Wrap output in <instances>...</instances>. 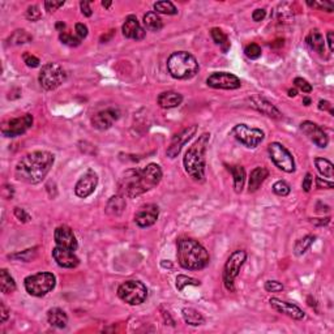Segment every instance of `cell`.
I'll return each mask as SVG.
<instances>
[{"instance_id":"obj_1","label":"cell","mask_w":334,"mask_h":334,"mask_svg":"<svg viewBox=\"0 0 334 334\" xmlns=\"http://www.w3.org/2000/svg\"><path fill=\"white\" fill-rule=\"evenodd\" d=\"M162 179V170L157 163H149L142 169L128 170L119 182V191L125 197L135 199L157 187Z\"/></svg>"},{"instance_id":"obj_2","label":"cell","mask_w":334,"mask_h":334,"mask_svg":"<svg viewBox=\"0 0 334 334\" xmlns=\"http://www.w3.org/2000/svg\"><path fill=\"white\" fill-rule=\"evenodd\" d=\"M55 162L52 153L37 150L24 155L16 166V178L27 184H38L46 178Z\"/></svg>"},{"instance_id":"obj_3","label":"cell","mask_w":334,"mask_h":334,"mask_svg":"<svg viewBox=\"0 0 334 334\" xmlns=\"http://www.w3.org/2000/svg\"><path fill=\"white\" fill-rule=\"evenodd\" d=\"M178 261L183 269L200 270L209 264L210 256L197 240L184 238L178 242Z\"/></svg>"},{"instance_id":"obj_4","label":"cell","mask_w":334,"mask_h":334,"mask_svg":"<svg viewBox=\"0 0 334 334\" xmlns=\"http://www.w3.org/2000/svg\"><path fill=\"white\" fill-rule=\"evenodd\" d=\"M209 140V133H203L193 142L192 146H189L183 158L184 170L195 182H203L205 178V154Z\"/></svg>"},{"instance_id":"obj_5","label":"cell","mask_w":334,"mask_h":334,"mask_svg":"<svg viewBox=\"0 0 334 334\" xmlns=\"http://www.w3.org/2000/svg\"><path fill=\"white\" fill-rule=\"evenodd\" d=\"M167 69L176 80H188L197 74L199 63L192 54L187 51H178L170 55L167 59Z\"/></svg>"},{"instance_id":"obj_6","label":"cell","mask_w":334,"mask_h":334,"mask_svg":"<svg viewBox=\"0 0 334 334\" xmlns=\"http://www.w3.org/2000/svg\"><path fill=\"white\" fill-rule=\"evenodd\" d=\"M56 285V278L52 273L48 272H41V273L33 274L25 278L24 286L27 294L31 297H44L46 294L54 290Z\"/></svg>"},{"instance_id":"obj_7","label":"cell","mask_w":334,"mask_h":334,"mask_svg":"<svg viewBox=\"0 0 334 334\" xmlns=\"http://www.w3.org/2000/svg\"><path fill=\"white\" fill-rule=\"evenodd\" d=\"M118 297L129 306H140L146 301L148 289L140 281H125L119 286Z\"/></svg>"},{"instance_id":"obj_8","label":"cell","mask_w":334,"mask_h":334,"mask_svg":"<svg viewBox=\"0 0 334 334\" xmlns=\"http://www.w3.org/2000/svg\"><path fill=\"white\" fill-rule=\"evenodd\" d=\"M247 260V252L243 250L234 251L230 257L227 259L225 268H223V284L226 290L230 293L235 291V286H234V281L239 276V272L243 267V264Z\"/></svg>"},{"instance_id":"obj_9","label":"cell","mask_w":334,"mask_h":334,"mask_svg":"<svg viewBox=\"0 0 334 334\" xmlns=\"http://www.w3.org/2000/svg\"><path fill=\"white\" fill-rule=\"evenodd\" d=\"M38 80L43 89L54 90L67 80V73L59 63H47L42 67Z\"/></svg>"},{"instance_id":"obj_10","label":"cell","mask_w":334,"mask_h":334,"mask_svg":"<svg viewBox=\"0 0 334 334\" xmlns=\"http://www.w3.org/2000/svg\"><path fill=\"white\" fill-rule=\"evenodd\" d=\"M268 152H269L272 162L277 166L278 169L287 172V174L295 171V161H294L293 154L286 149V146H284L280 142H272L268 146Z\"/></svg>"},{"instance_id":"obj_11","label":"cell","mask_w":334,"mask_h":334,"mask_svg":"<svg viewBox=\"0 0 334 334\" xmlns=\"http://www.w3.org/2000/svg\"><path fill=\"white\" fill-rule=\"evenodd\" d=\"M234 137L247 148L253 149L259 146L265 139L264 132L259 128H251L247 124H237L233 128Z\"/></svg>"},{"instance_id":"obj_12","label":"cell","mask_w":334,"mask_h":334,"mask_svg":"<svg viewBox=\"0 0 334 334\" xmlns=\"http://www.w3.org/2000/svg\"><path fill=\"white\" fill-rule=\"evenodd\" d=\"M206 84L213 89H225V90H235L242 86L240 78L229 72H214L206 78Z\"/></svg>"},{"instance_id":"obj_13","label":"cell","mask_w":334,"mask_h":334,"mask_svg":"<svg viewBox=\"0 0 334 334\" xmlns=\"http://www.w3.org/2000/svg\"><path fill=\"white\" fill-rule=\"evenodd\" d=\"M31 125H33V115L25 114L20 118L10 119L4 123L1 127V133L5 137H17V136L24 135Z\"/></svg>"},{"instance_id":"obj_14","label":"cell","mask_w":334,"mask_h":334,"mask_svg":"<svg viewBox=\"0 0 334 334\" xmlns=\"http://www.w3.org/2000/svg\"><path fill=\"white\" fill-rule=\"evenodd\" d=\"M196 132H197V125H189L187 128L183 129L182 132H179L178 135L174 136V139L171 140V144L166 150V154L169 158H175L179 155V153L182 152L183 146L186 145L187 142L189 140L192 139L193 136L196 135Z\"/></svg>"},{"instance_id":"obj_15","label":"cell","mask_w":334,"mask_h":334,"mask_svg":"<svg viewBox=\"0 0 334 334\" xmlns=\"http://www.w3.org/2000/svg\"><path fill=\"white\" fill-rule=\"evenodd\" d=\"M301 129L304 135L307 136L311 141L314 142L315 145L319 146V148H327L328 144H329V139H328L327 133L320 125H318L316 123L310 122V120H306L301 124Z\"/></svg>"},{"instance_id":"obj_16","label":"cell","mask_w":334,"mask_h":334,"mask_svg":"<svg viewBox=\"0 0 334 334\" xmlns=\"http://www.w3.org/2000/svg\"><path fill=\"white\" fill-rule=\"evenodd\" d=\"M98 184V175L93 170H88L84 175L80 178L76 186H74V193L80 199H86L91 193L94 192Z\"/></svg>"},{"instance_id":"obj_17","label":"cell","mask_w":334,"mask_h":334,"mask_svg":"<svg viewBox=\"0 0 334 334\" xmlns=\"http://www.w3.org/2000/svg\"><path fill=\"white\" fill-rule=\"evenodd\" d=\"M158 206L155 204H146V205H142L135 214V222L139 227L145 229V227L153 226L158 220Z\"/></svg>"},{"instance_id":"obj_18","label":"cell","mask_w":334,"mask_h":334,"mask_svg":"<svg viewBox=\"0 0 334 334\" xmlns=\"http://www.w3.org/2000/svg\"><path fill=\"white\" fill-rule=\"evenodd\" d=\"M119 115H120V112L116 108H106V110H102V111L93 115L91 124L99 131H106V129L111 128L112 124L119 119Z\"/></svg>"},{"instance_id":"obj_19","label":"cell","mask_w":334,"mask_h":334,"mask_svg":"<svg viewBox=\"0 0 334 334\" xmlns=\"http://www.w3.org/2000/svg\"><path fill=\"white\" fill-rule=\"evenodd\" d=\"M269 303L273 310H276L277 312H280L282 315H286V316L294 319V320H303L306 318L304 311L298 307L297 304L281 301L278 298H270Z\"/></svg>"},{"instance_id":"obj_20","label":"cell","mask_w":334,"mask_h":334,"mask_svg":"<svg viewBox=\"0 0 334 334\" xmlns=\"http://www.w3.org/2000/svg\"><path fill=\"white\" fill-rule=\"evenodd\" d=\"M52 257L59 267L65 268V269H73V268L78 267V264H80L78 257L74 255V251L60 246H56L52 250Z\"/></svg>"},{"instance_id":"obj_21","label":"cell","mask_w":334,"mask_h":334,"mask_svg":"<svg viewBox=\"0 0 334 334\" xmlns=\"http://www.w3.org/2000/svg\"><path fill=\"white\" fill-rule=\"evenodd\" d=\"M54 239L56 242V246L64 247L68 250L76 251L78 247L77 239H76V235L73 234V230L71 227L65 226H59L55 229L54 233Z\"/></svg>"},{"instance_id":"obj_22","label":"cell","mask_w":334,"mask_h":334,"mask_svg":"<svg viewBox=\"0 0 334 334\" xmlns=\"http://www.w3.org/2000/svg\"><path fill=\"white\" fill-rule=\"evenodd\" d=\"M248 102H250L251 107H253L255 110L261 112V114L267 115V116L273 119H282V112L272 102L267 101L265 98H261L259 95H252L248 99Z\"/></svg>"},{"instance_id":"obj_23","label":"cell","mask_w":334,"mask_h":334,"mask_svg":"<svg viewBox=\"0 0 334 334\" xmlns=\"http://www.w3.org/2000/svg\"><path fill=\"white\" fill-rule=\"evenodd\" d=\"M123 35L125 38H129V39H136V41H140L142 38L145 37V29L140 25L137 17L133 16V14H129L127 18H125L124 24L122 26Z\"/></svg>"},{"instance_id":"obj_24","label":"cell","mask_w":334,"mask_h":334,"mask_svg":"<svg viewBox=\"0 0 334 334\" xmlns=\"http://www.w3.org/2000/svg\"><path fill=\"white\" fill-rule=\"evenodd\" d=\"M125 196L123 195H115L110 197V200L106 204V213L111 217H119L122 216L123 212L125 210Z\"/></svg>"},{"instance_id":"obj_25","label":"cell","mask_w":334,"mask_h":334,"mask_svg":"<svg viewBox=\"0 0 334 334\" xmlns=\"http://www.w3.org/2000/svg\"><path fill=\"white\" fill-rule=\"evenodd\" d=\"M157 102L162 108H174L182 105L183 95L176 91H163L158 95Z\"/></svg>"},{"instance_id":"obj_26","label":"cell","mask_w":334,"mask_h":334,"mask_svg":"<svg viewBox=\"0 0 334 334\" xmlns=\"http://www.w3.org/2000/svg\"><path fill=\"white\" fill-rule=\"evenodd\" d=\"M268 176H269V171H268L265 167H255V169L251 171L250 175V183H248V191L250 192H256L257 189L260 188L261 184L265 182Z\"/></svg>"},{"instance_id":"obj_27","label":"cell","mask_w":334,"mask_h":334,"mask_svg":"<svg viewBox=\"0 0 334 334\" xmlns=\"http://www.w3.org/2000/svg\"><path fill=\"white\" fill-rule=\"evenodd\" d=\"M306 42L310 46V48L315 52H318L319 55H324L325 52V41H324V35L320 33V30L318 29H314L311 30L310 34L306 38Z\"/></svg>"},{"instance_id":"obj_28","label":"cell","mask_w":334,"mask_h":334,"mask_svg":"<svg viewBox=\"0 0 334 334\" xmlns=\"http://www.w3.org/2000/svg\"><path fill=\"white\" fill-rule=\"evenodd\" d=\"M47 320L52 327L59 328V329H64L68 324V316L64 311L61 308H51L47 312Z\"/></svg>"},{"instance_id":"obj_29","label":"cell","mask_w":334,"mask_h":334,"mask_svg":"<svg viewBox=\"0 0 334 334\" xmlns=\"http://www.w3.org/2000/svg\"><path fill=\"white\" fill-rule=\"evenodd\" d=\"M227 170H229L231 174H233L234 178V188H235V192L240 193L243 191L244 182H246V170H244L243 166H227Z\"/></svg>"},{"instance_id":"obj_30","label":"cell","mask_w":334,"mask_h":334,"mask_svg":"<svg viewBox=\"0 0 334 334\" xmlns=\"http://www.w3.org/2000/svg\"><path fill=\"white\" fill-rule=\"evenodd\" d=\"M182 315L184 321H186V324L191 325V327H199V325H203L205 323V319H204L203 315L192 307L183 308Z\"/></svg>"},{"instance_id":"obj_31","label":"cell","mask_w":334,"mask_h":334,"mask_svg":"<svg viewBox=\"0 0 334 334\" xmlns=\"http://www.w3.org/2000/svg\"><path fill=\"white\" fill-rule=\"evenodd\" d=\"M17 289L13 277L8 273L7 269L0 270V290L3 294H12Z\"/></svg>"},{"instance_id":"obj_32","label":"cell","mask_w":334,"mask_h":334,"mask_svg":"<svg viewBox=\"0 0 334 334\" xmlns=\"http://www.w3.org/2000/svg\"><path fill=\"white\" fill-rule=\"evenodd\" d=\"M142 22H144L145 29H148V30L150 31H159L163 27L162 18L158 16L157 12H148V13L144 16Z\"/></svg>"},{"instance_id":"obj_33","label":"cell","mask_w":334,"mask_h":334,"mask_svg":"<svg viewBox=\"0 0 334 334\" xmlns=\"http://www.w3.org/2000/svg\"><path fill=\"white\" fill-rule=\"evenodd\" d=\"M315 165L318 167V171L321 175L328 178V179H333L334 176V166L333 163L327 158H321V157H316L315 158Z\"/></svg>"},{"instance_id":"obj_34","label":"cell","mask_w":334,"mask_h":334,"mask_svg":"<svg viewBox=\"0 0 334 334\" xmlns=\"http://www.w3.org/2000/svg\"><path fill=\"white\" fill-rule=\"evenodd\" d=\"M315 240H316V237L315 235H306L304 238L299 239L295 243V247H294V253L297 255V256H302L304 253L307 252L310 250V247L315 243Z\"/></svg>"},{"instance_id":"obj_35","label":"cell","mask_w":334,"mask_h":334,"mask_svg":"<svg viewBox=\"0 0 334 334\" xmlns=\"http://www.w3.org/2000/svg\"><path fill=\"white\" fill-rule=\"evenodd\" d=\"M33 41V35L27 33L26 30H16L13 31V34L8 38V43L14 44V46H18V44H24L29 43V42Z\"/></svg>"},{"instance_id":"obj_36","label":"cell","mask_w":334,"mask_h":334,"mask_svg":"<svg viewBox=\"0 0 334 334\" xmlns=\"http://www.w3.org/2000/svg\"><path fill=\"white\" fill-rule=\"evenodd\" d=\"M210 35H212L214 43L222 46L223 52H226L227 48L230 47V42L227 39L226 34L222 31V29H220V27H213L212 30H210Z\"/></svg>"},{"instance_id":"obj_37","label":"cell","mask_w":334,"mask_h":334,"mask_svg":"<svg viewBox=\"0 0 334 334\" xmlns=\"http://www.w3.org/2000/svg\"><path fill=\"white\" fill-rule=\"evenodd\" d=\"M154 9L157 13H163V14H176L178 13V9L171 1H167V0H162V1H157L154 4Z\"/></svg>"},{"instance_id":"obj_38","label":"cell","mask_w":334,"mask_h":334,"mask_svg":"<svg viewBox=\"0 0 334 334\" xmlns=\"http://www.w3.org/2000/svg\"><path fill=\"white\" fill-rule=\"evenodd\" d=\"M200 281L195 280V278L187 277V276H178L176 277V289L179 291L184 290V287L186 286H200Z\"/></svg>"},{"instance_id":"obj_39","label":"cell","mask_w":334,"mask_h":334,"mask_svg":"<svg viewBox=\"0 0 334 334\" xmlns=\"http://www.w3.org/2000/svg\"><path fill=\"white\" fill-rule=\"evenodd\" d=\"M37 256V248H33V250H26L22 251V252L14 253V255H9V259H13V260H21V261H31L34 257Z\"/></svg>"},{"instance_id":"obj_40","label":"cell","mask_w":334,"mask_h":334,"mask_svg":"<svg viewBox=\"0 0 334 334\" xmlns=\"http://www.w3.org/2000/svg\"><path fill=\"white\" fill-rule=\"evenodd\" d=\"M59 39L61 41V43L67 44V46H71V47H76L78 44L81 43V39L78 37H74L72 34L67 33V31H63V33L59 34Z\"/></svg>"},{"instance_id":"obj_41","label":"cell","mask_w":334,"mask_h":334,"mask_svg":"<svg viewBox=\"0 0 334 334\" xmlns=\"http://www.w3.org/2000/svg\"><path fill=\"white\" fill-rule=\"evenodd\" d=\"M244 54L248 59H252V60H256L261 56V47L257 43H250L244 48Z\"/></svg>"},{"instance_id":"obj_42","label":"cell","mask_w":334,"mask_h":334,"mask_svg":"<svg viewBox=\"0 0 334 334\" xmlns=\"http://www.w3.org/2000/svg\"><path fill=\"white\" fill-rule=\"evenodd\" d=\"M290 191H291L290 186H289L286 182H284V180H278V182L274 183L273 192L277 196L285 197V196H287L290 193Z\"/></svg>"},{"instance_id":"obj_43","label":"cell","mask_w":334,"mask_h":334,"mask_svg":"<svg viewBox=\"0 0 334 334\" xmlns=\"http://www.w3.org/2000/svg\"><path fill=\"white\" fill-rule=\"evenodd\" d=\"M307 4L311 8H318V9H323L325 12H333L334 5L332 1H307Z\"/></svg>"},{"instance_id":"obj_44","label":"cell","mask_w":334,"mask_h":334,"mask_svg":"<svg viewBox=\"0 0 334 334\" xmlns=\"http://www.w3.org/2000/svg\"><path fill=\"white\" fill-rule=\"evenodd\" d=\"M42 17V12L38 5H30L26 9V18L30 21H38Z\"/></svg>"},{"instance_id":"obj_45","label":"cell","mask_w":334,"mask_h":334,"mask_svg":"<svg viewBox=\"0 0 334 334\" xmlns=\"http://www.w3.org/2000/svg\"><path fill=\"white\" fill-rule=\"evenodd\" d=\"M22 59H24V63L27 65L29 68H37L39 67V59H38L37 56H34V55L29 54V52H25L24 55H22Z\"/></svg>"},{"instance_id":"obj_46","label":"cell","mask_w":334,"mask_h":334,"mask_svg":"<svg viewBox=\"0 0 334 334\" xmlns=\"http://www.w3.org/2000/svg\"><path fill=\"white\" fill-rule=\"evenodd\" d=\"M294 84H295L297 88L301 89L303 93H311V91H312V85H311L307 80H304V78L297 77L294 80Z\"/></svg>"},{"instance_id":"obj_47","label":"cell","mask_w":334,"mask_h":334,"mask_svg":"<svg viewBox=\"0 0 334 334\" xmlns=\"http://www.w3.org/2000/svg\"><path fill=\"white\" fill-rule=\"evenodd\" d=\"M265 290L269 293H280L284 290V285L278 281H267L265 282Z\"/></svg>"},{"instance_id":"obj_48","label":"cell","mask_w":334,"mask_h":334,"mask_svg":"<svg viewBox=\"0 0 334 334\" xmlns=\"http://www.w3.org/2000/svg\"><path fill=\"white\" fill-rule=\"evenodd\" d=\"M64 5V1H55V0H47L44 1V9L47 10L48 13H52L55 10H57L60 7Z\"/></svg>"},{"instance_id":"obj_49","label":"cell","mask_w":334,"mask_h":334,"mask_svg":"<svg viewBox=\"0 0 334 334\" xmlns=\"http://www.w3.org/2000/svg\"><path fill=\"white\" fill-rule=\"evenodd\" d=\"M14 216L20 222L26 223L31 220V217L25 212V209H21V208H14Z\"/></svg>"},{"instance_id":"obj_50","label":"cell","mask_w":334,"mask_h":334,"mask_svg":"<svg viewBox=\"0 0 334 334\" xmlns=\"http://www.w3.org/2000/svg\"><path fill=\"white\" fill-rule=\"evenodd\" d=\"M74 30H76L77 37L80 38L81 41L88 35V26L85 24H81V22H77V24L74 25Z\"/></svg>"},{"instance_id":"obj_51","label":"cell","mask_w":334,"mask_h":334,"mask_svg":"<svg viewBox=\"0 0 334 334\" xmlns=\"http://www.w3.org/2000/svg\"><path fill=\"white\" fill-rule=\"evenodd\" d=\"M316 186L320 189H332L334 187V183L332 180H325L323 178H316Z\"/></svg>"},{"instance_id":"obj_52","label":"cell","mask_w":334,"mask_h":334,"mask_svg":"<svg viewBox=\"0 0 334 334\" xmlns=\"http://www.w3.org/2000/svg\"><path fill=\"white\" fill-rule=\"evenodd\" d=\"M265 16H267V10L264 9V8H257V9L253 10L252 20L256 21V22H260V21L265 18Z\"/></svg>"},{"instance_id":"obj_53","label":"cell","mask_w":334,"mask_h":334,"mask_svg":"<svg viewBox=\"0 0 334 334\" xmlns=\"http://www.w3.org/2000/svg\"><path fill=\"white\" fill-rule=\"evenodd\" d=\"M312 182H314V178H312V175L308 172V174H306L303 183H302V187H303L304 192H310L311 188H312Z\"/></svg>"},{"instance_id":"obj_54","label":"cell","mask_w":334,"mask_h":334,"mask_svg":"<svg viewBox=\"0 0 334 334\" xmlns=\"http://www.w3.org/2000/svg\"><path fill=\"white\" fill-rule=\"evenodd\" d=\"M80 8H81V12L84 16L90 17L91 14H93V10H91L90 3H89V1H85V0H82L81 3H80Z\"/></svg>"},{"instance_id":"obj_55","label":"cell","mask_w":334,"mask_h":334,"mask_svg":"<svg viewBox=\"0 0 334 334\" xmlns=\"http://www.w3.org/2000/svg\"><path fill=\"white\" fill-rule=\"evenodd\" d=\"M8 318H9V312H8V310L5 308L4 303L1 302V303H0V323L4 324V323L8 320Z\"/></svg>"},{"instance_id":"obj_56","label":"cell","mask_w":334,"mask_h":334,"mask_svg":"<svg viewBox=\"0 0 334 334\" xmlns=\"http://www.w3.org/2000/svg\"><path fill=\"white\" fill-rule=\"evenodd\" d=\"M319 108H320L321 111H329V112H331L332 115L334 114L333 108H332L331 102H328V101H323V99H321V101L319 102Z\"/></svg>"},{"instance_id":"obj_57","label":"cell","mask_w":334,"mask_h":334,"mask_svg":"<svg viewBox=\"0 0 334 334\" xmlns=\"http://www.w3.org/2000/svg\"><path fill=\"white\" fill-rule=\"evenodd\" d=\"M327 37H328V44H329V50L333 52L334 51V33L333 31H328Z\"/></svg>"},{"instance_id":"obj_58","label":"cell","mask_w":334,"mask_h":334,"mask_svg":"<svg viewBox=\"0 0 334 334\" xmlns=\"http://www.w3.org/2000/svg\"><path fill=\"white\" fill-rule=\"evenodd\" d=\"M312 222H314L315 225H319V226H325V225H328V223L331 222V218H329V217H328V218H324V220H323V218H319V221L314 220Z\"/></svg>"},{"instance_id":"obj_59","label":"cell","mask_w":334,"mask_h":334,"mask_svg":"<svg viewBox=\"0 0 334 334\" xmlns=\"http://www.w3.org/2000/svg\"><path fill=\"white\" fill-rule=\"evenodd\" d=\"M56 29L59 31H60V33H63V30H64V29H65V24H64V22H57V24H56Z\"/></svg>"},{"instance_id":"obj_60","label":"cell","mask_w":334,"mask_h":334,"mask_svg":"<svg viewBox=\"0 0 334 334\" xmlns=\"http://www.w3.org/2000/svg\"><path fill=\"white\" fill-rule=\"evenodd\" d=\"M287 93H289V97H297L298 90H297V89H289V91H287Z\"/></svg>"},{"instance_id":"obj_61","label":"cell","mask_w":334,"mask_h":334,"mask_svg":"<svg viewBox=\"0 0 334 334\" xmlns=\"http://www.w3.org/2000/svg\"><path fill=\"white\" fill-rule=\"evenodd\" d=\"M102 7L110 8L111 7V1H102Z\"/></svg>"},{"instance_id":"obj_62","label":"cell","mask_w":334,"mask_h":334,"mask_svg":"<svg viewBox=\"0 0 334 334\" xmlns=\"http://www.w3.org/2000/svg\"><path fill=\"white\" fill-rule=\"evenodd\" d=\"M303 103H304V105H306V106H310V103H311V99H310V98H308V97H304V98H303Z\"/></svg>"},{"instance_id":"obj_63","label":"cell","mask_w":334,"mask_h":334,"mask_svg":"<svg viewBox=\"0 0 334 334\" xmlns=\"http://www.w3.org/2000/svg\"><path fill=\"white\" fill-rule=\"evenodd\" d=\"M162 267H163V268H167V267H169V268H172V265H171V264H170V263L166 264V263H165V260H163V261H162Z\"/></svg>"}]
</instances>
